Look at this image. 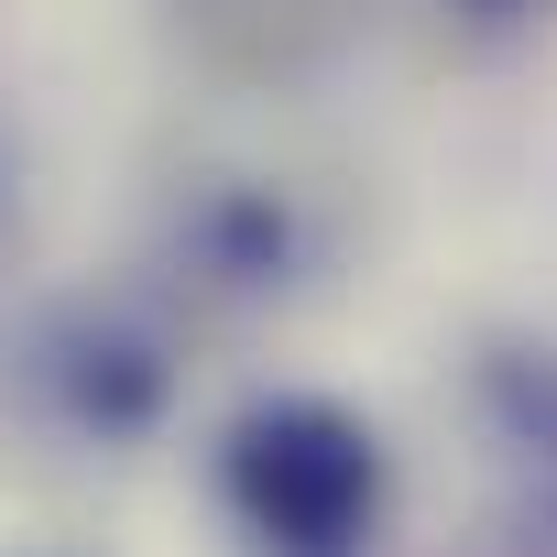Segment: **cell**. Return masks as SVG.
Listing matches in <instances>:
<instances>
[{"label":"cell","instance_id":"cell-1","mask_svg":"<svg viewBox=\"0 0 557 557\" xmlns=\"http://www.w3.org/2000/svg\"><path fill=\"white\" fill-rule=\"evenodd\" d=\"M230 503L251 513V535L296 546V557H329L372 524L383 503V448L361 416L318 405V394H285V405H251L230 426Z\"/></svg>","mask_w":557,"mask_h":557}]
</instances>
